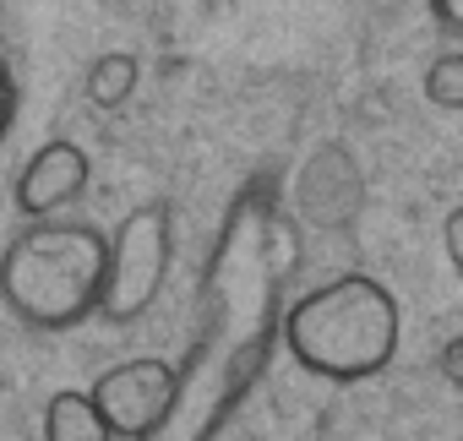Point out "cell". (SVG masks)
Instances as JSON below:
<instances>
[{
  "label": "cell",
  "mask_w": 463,
  "mask_h": 441,
  "mask_svg": "<svg viewBox=\"0 0 463 441\" xmlns=\"http://www.w3.org/2000/svg\"><path fill=\"white\" fill-rule=\"evenodd\" d=\"M273 240H279L273 202L262 196V185L241 191L207 262V289H202L207 327L191 343L185 371H175V398L164 425L142 441H196V430L207 436L223 419V408L241 398V387H251L273 322V278H279Z\"/></svg>",
  "instance_id": "1"
},
{
  "label": "cell",
  "mask_w": 463,
  "mask_h": 441,
  "mask_svg": "<svg viewBox=\"0 0 463 441\" xmlns=\"http://www.w3.org/2000/svg\"><path fill=\"white\" fill-rule=\"evenodd\" d=\"M279 338L322 381H371L398 354V300L371 273H338L279 316Z\"/></svg>",
  "instance_id": "2"
},
{
  "label": "cell",
  "mask_w": 463,
  "mask_h": 441,
  "mask_svg": "<svg viewBox=\"0 0 463 441\" xmlns=\"http://www.w3.org/2000/svg\"><path fill=\"white\" fill-rule=\"evenodd\" d=\"M104 284V235L71 218L28 224L0 257V300L39 333H66L93 316Z\"/></svg>",
  "instance_id": "3"
},
{
  "label": "cell",
  "mask_w": 463,
  "mask_h": 441,
  "mask_svg": "<svg viewBox=\"0 0 463 441\" xmlns=\"http://www.w3.org/2000/svg\"><path fill=\"white\" fill-rule=\"evenodd\" d=\"M169 246H175L169 240V207L158 196L137 202L115 224V235L104 240V284H99L93 316H104L109 327L137 322L169 278Z\"/></svg>",
  "instance_id": "4"
},
{
  "label": "cell",
  "mask_w": 463,
  "mask_h": 441,
  "mask_svg": "<svg viewBox=\"0 0 463 441\" xmlns=\"http://www.w3.org/2000/svg\"><path fill=\"white\" fill-rule=\"evenodd\" d=\"M169 398H175V365L169 360H120L109 365L93 387H88V403L93 414L104 419L109 441H142L164 425L169 414Z\"/></svg>",
  "instance_id": "5"
},
{
  "label": "cell",
  "mask_w": 463,
  "mask_h": 441,
  "mask_svg": "<svg viewBox=\"0 0 463 441\" xmlns=\"http://www.w3.org/2000/svg\"><path fill=\"white\" fill-rule=\"evenodd\" d=\"M88 180H93L88 147L55 136V142H44V147L23 164V174H17V207H23V218L44 224V218H55L61 207H71V202L88 191Z\"/></svg>",
  "instance_id": "6"
},
{
  "label": "cell",
  "mask_w": 463,
  "mask_h": 441,
  "mask_svg": "<svg viewBox=\"0 0 463 441\" xmlns=\"http://www.w3.org/2000/svg\"><path fill=\"white\" fill-rule=\"evenodd\" d=\"M44 441H109V430H104V419L93 414L88 392L61 387V392H50V403H44Z\"/></svg>",
  "instance_id": "7"
},
{
  "label": "cell",
  "mask_w": 463,
  "mask_h": 441,
  "mask_svg": "<svg viewBox=\"0 0 463 441\" xmlns=\"http://www.w3.org/2000/svg\"><path fill=\"white\" fill-rule=\"evenodd\" d=\"M137 77H142L137 55L109 50V55H99V61L88 66V99H93L99 109H120V104L137 93Z\"/></svg>",
  "instance_id": "8"
},
{
  "label": "cell",
  "mask_w": 463,
  "mask_h": 441,
  "mask_svg": "<svg viewBox=\"0 0 463 441\" xmlns=\"http://www.w3.org/2000/svg\"><path fill=\"white\" fill-rule=\"evenodd\" d=\"M425 99L436 104V109H463V55L458 50H447V55H436L430 66H425Z\"/></svg>",
  "instance_id": "9"
},
{
  "label": "cell",
  "mask_w": 463,
  "mask_h": 441,
  "mask_svg": "<svg viewBox=\"0 0 463 441\" xmlns=\"http://www.w3.org/2000/svg\"><path fill=\"white\" fill-rule=\"evenodd\" d=\"M441 246H447L452 273H463V207H447V218H441Z\"/></svg>",
  "instance_id": "10"
},
{
  "label": "cell",
  "mask_w": 463,
  "mask_h": 441,
  "mask_svg": "<svg viewBox=\"0 0 463 441\" xmlns=\"http://www.w3.org/2000/svg\"><path fill=\"white\" fill-rule=\"evenodd\" d=\"M12 126H17V82H12L6 61H0V142L12 136Z\"/></svg>",
  "instance_id": "11"
},
{
  "label": "cell",
  "mask_w": 463,
  "mask_h": 441,
  "mask_svg": "<svg viewBox=\"0 0 463 441\" xmlns=\"http://www.w3.org/2000/svg\"><path fill=\"white\" fill-rule=\"evenodd\" d=\"M430 17H436L447 33H463V0H430Z\"/></svg>",
  "instance_id": "12"
},
{
  "label": "cell",
  "mask_w": 463,
  "mask_h": 441,
  "mask_svg": "<svg viewBox=\"0 0 463 441\" xmlns=\"http://www.w3.org/2000/svg\"><path fill=\"white\" fill-rule=\"evenodd\" d=\"M458 365H463V343H458V338H447V349H441V376H447V381H463V371H458Z\"/></svg>",
  "instance_id": "13"
}]
</instances>
